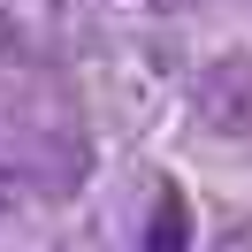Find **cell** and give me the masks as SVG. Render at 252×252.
Here are the masks:
<instances>
[{"mask_svg":"<svg viewBox=\"0 0 252 252\" xmlns=\"http://www.w3.org/2000/svg\"><path fill=\"white\" fill-rule=\"evenodd\" d=\"M184 237H191L184 191H160V214H153V229H145V252H184Z\"/></svg>","mask_w":252,"mask_h":252,"instance_id":"cell-1","label":"cell"},{"mask_svg":"<svg viewBox=\"0 0 252 252\" xmlns=\"http://www.w3.org/2000/svg\"><path fill=\"white\" fill-rule=\"evenodd\" d=\"M138 8H153V16H184L191 0H138Z\"/></svg>","mask_w":252,"mask_h":252,"instance_id":"cell-2","label":"cell"}]
</instances>
